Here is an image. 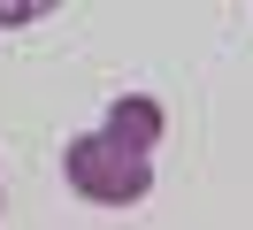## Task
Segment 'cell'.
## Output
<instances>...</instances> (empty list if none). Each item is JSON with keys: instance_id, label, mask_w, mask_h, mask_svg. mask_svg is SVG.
<instances>
[{"instance_id": "obj_1", "label": "cell", "mask_w": 253, "mask_h": 230, "mask_svg": "<svg viewBox=\"0 0 253 230\" xmlns=\"http://www.w3.org/2000/svg\"><path fill=\"white\" fill-rule=\"evenodd\" d=\"M62 177H69V192H77V199H100V207H138V199L154 192V153L123 146V138H108V131H84V138H69Z\"/></svg>"}, {"instance_id": "obj_4", "label": "cell", "mask_w": 253, "mask_h": 230, "mask_svg": "<svg viewBox=\"0 0 253 230\" xmlns=\"http://www.w3.org/2000/svg\"><path fill=\"white\" fill-rule=\"evenodd\" d=\"M0 199H8V184H0Z\"/></svg>"}, {"instance_id": "obj_3", "label": "cell", "mask_w": 253, "mask_h": 230, "mask_svg": "<svg viewBox=\"0 0 253 230\" xmlns=\"http://www.w3.org/2000/svg\"><path fill=\"white\" fill-rule=\"evenodd\" d=\"M54 0H0V31H16V23H39Z\"/></svg>"}, {"instance_id": "obj_2", "label": "cell", "mask_w": 253, "mask_h": 230, "mask_svg": "<svg viewBox=\"0 0 253 230\" xmlns=\"http://www.w3.org/2000/svg\"><path fill=\"white\" fill-rule=\"evenodd\" d=\"M100 131L123 138V146H138V153H154L161 131H169V115H161V100H146V92H123V100L108 107V123H100Z\"/></svg>"}]
</instances>
